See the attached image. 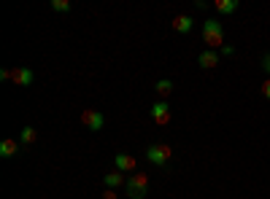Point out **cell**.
I'll return each instance as SVG.
<instances>
[{
  "label": "cell",
  "mask_w": 270,
  "mask_h": 199,
  "mask_svg": "<svg viewBox=\"0 0 270 199\" xmlns=\"http://www.w3.org/2000/svg\"><path fill=\"white\" fill-rule=\"evenodd\" d=\"M203 40L214 51L222 49V43H224V27H222L219 19H205V22H203Z\"/></svg>",
  "instance_id": "obj_1"
},
{
  "label": "cell",
  "mask_w": 270,
  "mask_h": 199,
  "mask_svg": "<svg viewBox=\"0 0 270 199\" xmlns=\"http://www.w3.org/2000/svg\"><path fill=\"white\" fill-rule=\"evenodd\" d=\"M124 191H127L130 199H143L149 194V175L146 172H132L124 183Z\"/></svg>",
  "instance_id": "obj_2"
},
{
  "label": "cell",
  "mask_w": 270,
  "mask_h": 199,
  "mask_svg": "<svg viewBox=\"0 0 270 199\" xmlns=\"http://www.w3.org/2000/svg\"><path fill=\"white\" fill-rule=\"evenodd\" d=\"M170 156H173V148L165 143H154L146 148V162H151L154 167H168Z\"/></svg>",
  "instance_id": "obj_3"
},
{
  "label": "cell",
  "mask_w": 270,
  "mask_h": 199,
  "mask_svg": "<svg viewBox=\"0 0 270 199\" xmlns=\"http://www.w3.org/2000/svg\"><path fill=\"white\" fill-rule=\"evenodd\" d=\"M81 124H84L89 132H100L103 124H106V119H103L100 110H95V108H84V110H81Z\"/></svg>",
  "instance_id": "obj_4"
},
{
  "label": "cell",
  "mask_w": 270,
  "mask_h": 199,
  "mask_svg": "<svg viewBox=\"0 0 270 199\" xmlns=\"http://www.w3.org/2000/svg\"><path fill=\"white\" fill-rule=\"evenodd\" d=\"M149 116L157 121V124H168V121H170V108H168V102H165V100L154 102V105L149 108Z\"/></svg>",
  "instance_id": "obj_5"
},
{
  "label": "cell",
  "mask_w": 270,
  "mask_h": 199,
  "mask_svg": "<svg viewBox=\"0 0 270 199\" xmlns=\"http://www.w3.org/2000/svg\"><path fill=\"white\" fill-rule=\"evenodd\" d=\"M35 78V73L30 70V68H14L11 70V81H14V86H30Z\"/></svg>",
  "instance_id": "obj_6"
},
{
  "label": "cell",
  "mask_w": 270,
  "mask_h": 199,
  "mask_svg": "<svg viewBox=\"0 0 270 199\" xmlns=\"http://www.w3.org/2000/svg\"><path fill=\"white\" fill-rule=\"evenodd\" d=\"M113 167H117L119 172H135L138 162H135V156H130V153H117L113 156Z\"/></svg>",
  "instance_id": "obj_7"
},
{
  "label": "cell",
  "mask_w": 270,
  "mask_h": 199,
  "mask_svg": "<svg viewBox=\"0 0 270 199\" xmlns=\"http://www.w3.org/2000/svg\"><path fill=\"white\" fill-rule=\"evenodd\" d=\"M197 65H200L203 70H211V68H216L219 65V54H216L214 49H205L200 57H197Z\"/></svg>",
  "instance_id": "obj_8"
},
{
  "label": "cell",
  "mask_w": 270,
  "mask_h": 199,
  "mask_svg": "<svg viewBox=\"0 0 270 199\" xmlns=\"http://www.w3.org/2000/svg\"><path fill=\"white\" fill-rule=\"evenodd\" d=\"M124 183H127V181H124V172H119V170L103 175V186H106L108 191H113V188H119V186H124Z\"/></svg>",
  "instance_id": "obj_9"
},
{
  "label": "cell",
  "mask_w": 270,
  "mask_h": 199,
  "mask_svg": "<svg viewBox=\"0 0 270 199\" xmlns=\"http://www.w3.org/2000/svg\"><path fill=\"white\" fill-rule=\"evenodd\" d=\"M19 140H14V138H6L3 143H0V156H3V159H11V156H16L19 153Z\"/></svg>",
  "instance_id": "obj_10"
},
{
  "label": "cell",
  "mask_w": 270,
  "mask_h": 199,
  "mask_svg": "<svg viewBox=\"0 0 270 199\" xmlns=\"http://www.w3.org/2000/svg\"><path fill=\"white\" fill-rule=\"evenodd\" d=\"M173 30L176 33H189L192 30V16H186V14L173 16Z\"/></svg>",
  "instance_id": "obj_11"
},
{
  "label": "cell",
  "mask_w": 270,
  "mask_h": 199,
  "mask_svg": "<svg viewBox=\"0 0 270 199\" xmlns=\"http://www.w3.org/2000/svg\"><path fill=\"white\" fill-rule=\"evenodd\" d=\"M38 140V129L35 127H22V132H19V143L22 145H33Z\"/></svg>",
  "instance_id": "obj_12"
},
{
  "label": "cell",
  "mask_w": 270,
  "mask_h": 199,
  "mask_svg": "<svg viewBox=\"0 0 270 199\" xmlns=\"http://www.w3.org/2000/svg\"><path fill=\"white\" fill-rule=\"evenodd\" d=\"M238 6H241L238 0H216V3H214V8L219 14H233V11H238Z\"/></svg>",
  "instance_id": "obj_13"
},
{
  "label": "cell",
  "mask_w": 270,
  "mask_h": 199,
  "mask_svg": "<svg viewBox=\"0 0 270 199\" xmlns=\"http://www.w3.org/2000/svg\"><path fill=\"white\" fill-rule=\"evenodd\" d=\"M154 89H157L160 97H168V94L173 92V81H170V78H160L157 83H154Z\"/></svg>",
  "instance_id": "obj_14"
},
{
  "label": "cell",
  "mask_w": 270,
  "mask_h": 199,
  "mask_svg": "<svg viewBox=\"0 0 270 199\" xmlns=\"http://www.w3.org/2000/svg\"><path fill=\"white\" fill-rule=\"evenodd\" d=\"M51 11H57V14L70 11V0H51Z\"/></svg>",
  "instance_id": "obj_15"
},
{
  "label": "cell",
  "mask_w": 270,
  "mask_h": 199,
  "mask_svg": "<svg viewBox=\"0 0 270 199\" xmlns=\"http://www.w3.org/2000/svg\"><path fill=\"white\" fill-rule=\"evenodd\" d=\"M262 68H265V73L270 76V54H265V57H262Z\"/></svg>",
  "instance_id": "obj_16"
},
{
  "label": "cell",
  "mask_w": 270,
  "mask_h": 199,
  "mask_svg": "<svg viewBox=\"0 0 270 199\" xmlns=\"http://www.w3.org/2000/svg\"><path fill=\"white\" fill-rule=\"evenodd\" d=\"M0 78H3V81H11V70L3 68V70H0Z\"/></svg>",
  "instance_id": "obj_17"
},
{
  "label": "cell",
  "mask_w": 270,
  "mask_h": 199,
  "mask_svg": "<svg viewBox=\"0 0 270 199\" xmlns=\"http://www.w3.org/2000/svg\"><path fill=\"white\" fill-rule=\"evenodd\" d=\"M262 94H265V97L270 100V78H267V81L262 83Z\"/></svg>",
  "instance_id": "obj_18"
},
{
  "label": "cell",
  "mask_w": 270,
  "mask_h": 199,
  "mask_svg": "<svg viewBox=\"0 0 270 199\" xmlns=\"http://www.w3.org/2000/svg\"><path fill=\"white\" fill-rule=\"evenodd\" d=\"M106 199H117V196H113V191H106Z\"/></svg>",
  "instance_id": "obj_19"
}]
</instances>
